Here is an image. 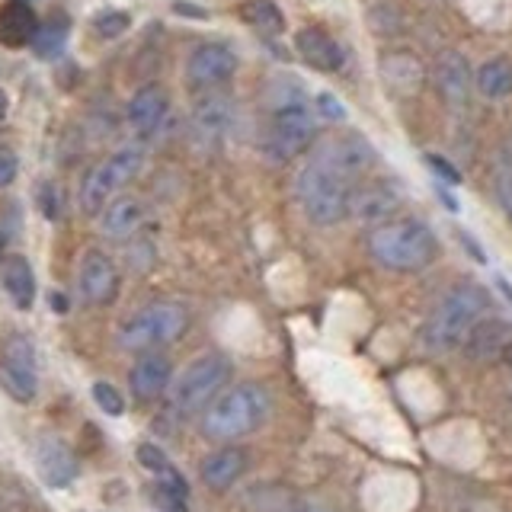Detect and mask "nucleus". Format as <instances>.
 Masks as SVG:
<instances>
[{
    "mask_svg": "<svg viewBox=\"0 0 512 512\" xmlns=\"http://www.w3.org/2000/svg\"><path fill=\"white\" fill-rule=\"evenodd\" d=\"M0 384L4 391L20 400V404H29L39 394V368H36V346H32L29 336L13 333L4 343V359H0Z\"/></svg>",
    "mask_w": 512,
    "mask_h": 512,
    "instance_id": "9",
    "label": "nucleus"
},
{
    "mask_svg": "<svg viewBox=\"0 0 512 512\" xmlns=\"http://www.w3.org/2000/svg\"><path fill=\"white\" fill-rule=\"evenodd\" d=\"M231 378V359L221 352H205L183 368V375L170 381V410L176 416H196L224 391Z\"/></svg>",
    "mask_w": 512,
    "mask_h": 512,
    "instance_id": "6",
    "label": "nucleus"
},
{
    "mask_svg": "<svg viewBox=\"0 0 512 512\" xmlns=\"http://www.w3.org/2000/svg\"><path fill=\"white\" fill-rule=\"evenodd\" d=\"M493 192H496V202L506 208V215L512 218V157H506L500 167L493 173Z\"/></svg>",
    "mask_w": 512,
    "mask_h": 512,
    "instance_id": "28",
    "label": "nucleus"
},
{
    "mask_svg": "<svg viewBox=\"0 0 512 512\" xmlns=\"http://www.w3.org/2000/svg\"><path fill=\"white\" fill-rule=\"evenodd\" d=\"M237 71V55L231 45L224 42H205L199 48H192V55L186 61V84L192 90H215L221 84H228Z\"/></svg>",
    "mask_w": 512,
    "mask_h": 512,
    "instance_id": "10",
    "label": "nucleus"
},
{
    "mask_svg": "<svg viewBox=\"0 0 512 512\" xmlns=\"http://www.w3.org/2000/svg\"><path fill=\"white\" fill-rule=\"evenodd\" d=\"M26 4H32V0H26Z\"/></svg>",
    "mask_w": 512,
    "mask_h": 512,
    "instance_id": "40",
    "label": "nucleus"
},
{
    "mask_svg": "<svg viewBox=\"0 0 512 512\" xmlns=\"http://www.w3.org/2000/svg\"><path fill=\"white\" fill-rule=\"evenodd\" d=\"M247 461H250V455L244 452V448L224 445V448H218V452L205 455L202 468H199V477H202V484H205V487H212V490H228L231 484H237L240 474L247 471Z\"/></svg>",
    "mask_w": 512,
    "mask_h": 512,
    "instance_id": "18",
    "label": "nucleus"
},
{
    "mask_svg": "<svg viewBox=\"0 0 512 512\" xmlns=\"http://www.w3.org/2000/svg\"><path fill=\"white\" fill-rule=\"evenodd\" d=\"M240 16H244L250 26L266 32V36H272V32H282V26H285L282 13H279L276 4H272V0H244V4H240Z\"/></svg>",
    "mask_w": 512,
    "mask_h": 512,
    "instance_id": "26",
    "label": "nucleus"
},
{
    "mask_svg": "<svg viewBox=\"0 0 512 512\" xmlns=\"http://www.w3.org/2000/svg\"><path fill=\"white\" fill-rule=\"evenodd\" d=\"M477 90L487 100H506L512 96V61L509 58H490L477 71Z\"/></svg>",
    "mask_w": 512,
    "mask_h": 512,
    "instance_id": "24",
    "label": "nucleus"
},
{
    "mask_svg": "<svg viewBox=\"0 0 512 512\" xmlns=\"http://www.w3.org/2000/svg\"><path fill=\"white\" fill-rule=\"evenodd\" d=\"M36 468H39L45 484L55 487V490L68 487L71 480H77V474H80L77 455L71 452V445L58 436H42L36 442Z\"/></svg>",
    "mask_w": 512,
    "mask_h": 512,
    "instance_id": "13",
    "label": "nucleus"
},
{
    "mask_svg": "<svg viewBox=\"0 0 512 512\" xmlns=\"http://www.w3.org/2000/svg\"><path fill=\"white\" fill-rule=\"evenodd\" d=\"M295 48H298L301 61L308 64V68H314V71L333 74V71L343 68V48L333 42L330 32L317 29V26L301 29L295 36Z\"/></svg>",
    "mask_w": 512,
    "mask_h": 512,
    "instance_id": "15",
    "label": "nucleus"
},
{
    "mask_svg": "<svg viewBox=\"0 0 512 512\" xmlns=\"http://www.w3.org/2000/svg\"><path fill=\"white\" fill-rule=\"evenodd\" d=\"M16 173H20V157L7 144H0V189H7L16 180Z\"/></svg>",
    "mask_w": 512,
    "mask_h": 512,
    "instance_id": "32",
    "label": "nucleus"
},
{
    "mask_svg": "<svg viewBox=\"0 0 512 512\" xmlns=\"http://www.w3.org/2000/svg\"><path fill=\"white\" fill-rule=\"evenodd\" d=\"M93 400H96V407H100L103 413H109V416H122L125 413V397L119 394L116 384H109V381H96L93 384Z\"/></svg>",
    "mask_w": 512,
    "mask_h": 512,
    "instance_id": "27",
    "label": "nucleus"
},
{
    "mask_svg": "<svg viewBox=\"0 0 512 512\" xmlns=\"http://www.w3.org/2000/svg\"><path fill=\"white\" fill-rule=\"evenodd\" d=\"M432 80H436V90L442 93L445 103L464 106L471 100L474 74H471L468 58L461 52H439V58L432 61Z\"/></svg>",
    "mask_w": 512,
    "mask_h": 512,
    "instance_id": "11",
    "label": "nucleus"
},
{
    "mask_svg": "<svg viewBox=\"0 0 512 512\" xmlns=\"http://www.w3.org/2000/svg\"><path fill=\"white\" fill-rule=\"evenodd\" d=\"M426 164L429 167H436V173L442 176V180H448V183H458L461 176H458V170L448 164V160H442V157H436V154H426Z\"/></svg>",
    "mask_w": 512,
    "mask_h": 512,
    "instance_id": "33",
    "label": "nucleus"
},
{
    "mask_svg": "<svg viewBox=\"0 0 512 512\" xmlns=\"http://www.w3.org/2000/svg\"><path fill=\"white\" fill-rule=\"evenodd\" d=\"M490 311V295L474 282H461L436 304L423 327V343L429 352H452L468 340L471 327Z\"/></svg>",
    "mask_w": 512,
    "mask_h": 512,
    "instance_id": "3",
    "label": "nucleus"
},
{
    "mask_svg": "<svg viewBox=\"0 0 512 512\" xmlns=\"http://www.w3.org/2000/svg\"><path fill=\"white\" fill-rule=\"evenodd\" d=\"M272 410V397L263 384L256 381H244V384H234V388L221 391L212 404L202 410V436L208 442H237L256 432L266 416Z\"/></svg>",
    "mask_w": 512,
    "mask_h": 512,
    "instance_id": "2",
    "label": "nucleus"
},
{
    "mask_svg": "<svg viewBox=\"0 0 512 512\" xmlns=\"http://www.w3.org/2000/svg\"><path fill=\"white\" fill-rule=\"evenodd\" d=\"M368 250L384 269L413 272L423 269L439 256V240L416 218H388L368 237Z\"/></svg>",
    "mask_w": 512,
    "mask_h": 512,
    "instance_id": "4",
    "label": "nucleus"
},
{
    "mask_svg": "<svg viewBox=\"0 0 512 512\" xmlns=\"http://www.w3.org/2000/svg\"><path fill=\"white\" fill-rule=\"evenodd\" d=\"M42 196H39V205H42V212L48 221H58L61 215V189L55 183H42Z\"/></svg>",
    "mask_w": 512,
    "mask_h": 512,
    "instance_id": "31",
    "label": "nucleus"
},
{
    "mask_svg": "<svg viewBox=\"0 0 512 512\" xmlns=\"http://www.w3.org/2000/svg\"><path fill=\"white\" fill-rule=\"evenodd\" d=\"M138 461L144 464L148 471H154V474H164V471H170L173 464H170V458L160 452L157 445H151V442H144L141 448H138Z\"/></svg>",
    "mask_w": 512,
    "mask_h": 512,
    "instance_id": "30",
    "label": "nucleus"
},
{
    "mask_svg": "<svg viewBox=\"0 0 512 512\" xmlns=\"http://www.w3.org/2000/svg\"><path fill=\"white\" fill-rule=\"evenodd\" d=\"M400 205V189L391 183H375V186H359L352 196L349 215L359 221H388Z\"/></svg>",
    "mask_w": 512,
    "mask_h": 512,
    "instance_id": "20",
    "label": "nucleus"
},
{
    "mask_svg": "<svg viewBox=\"0 0 512 512\" xmlns=\"http://www.w3.org/2000/svg\"><path fill=\"white\" fill-rule=\"evenodd\" d=\"M141 164H144L141 148H122L116 154H109L84 180V189H80V208H84L87 215H100L109 205V199L116 196L128 180H135Z\"/></svg>",
    "mask_w": 512,
    "mask_h": 512,
    "instance_id": "8",
    "label": "nucleus"
},
{
    "mask_svg": "<svg viewBox=\"0 0 512 512\" xmlns=\"http://www.w3.org/2000/svg\"><path fill=\"white\" fill-rule=\"evenodd\" d=\"M0 256H4V234H0Z\"/></svg>",
    "mask_w": 512,
    "mask_h": 512,
    "instance_id": "39",
    "label": "nucleus"
},
{
    "mask_svg": "<svg viewBox=\"0 0 512 512\" xmlns=\"http://www.w3.org/2000/svg\"><path fill=\"white\" fill-rule=\"evenodd\" d=\"M100 231L106 237H128L141 224V202L138 199H112L103 208Z\"/></svg>",
    "mask_w": 512,
    "mask_h": 512,
    "instance_id": "23",
    "label": "nucleus"
},
{
    "mask_svg": "<svg viewBox=\"0 0 512 512\" xmlns=\"http://www.w3.org/2000/svg\"><path fill=\"white\" fill-rule=\"evenodd\" d=\"M192 122H196L199 135L205 141L224 138V135H228L231 122H234L231 100H224V96H205V100L196 106V112H192Z\"/></svg>",
    "mask_w": 512,
    "mask_h": 512,
    "instance_id": "22",
    "label": "nucleus"
},
{
    "mask_svg": "<svg viewBox=\"0 0 512 512\" xmlns=\"http://www.w3.org/2000/svg\"><path fill=\"white\" fill-rule=\"evenodd\" d=\"M189 327V314L176 301H154L125 320L119 333V346L128 352H151L176 343Z\"/></svg>",
    "mask_w": 512,
    "mask_h": 512,
    "instance_id": "7",
    "label": "nucleus"
},
{
    "mask_svg": "<svg viewBox=\"0 0 512 512\" xmlns=\"http://www.w3.org/2000/svg\"><path fill=\"white\" fill-rule=\"evenodd\" d=\"M317 135V119L311 103L304 100L295 80H279L272 87V116H269V151L279 160H292Z\"/></svg>",
    "mask_w": 512,
    "mask_h": 512,
    "instance_id": "5",
    "label": "nucleus"
},
{
    "mask_svg": "<svg viewBox=\"0 0 512 512\" xmlns=\"http://www.w3.org/2000/svg\"><path fill=\"white\" fill-rule=\"evenodd\" d=\"M173 381V362L164 356V352H144V356L132 365L128 372V384H132V394L138 400H154L160 397Z\"/></svg>",
    "mask_w": 512,
    "mask_h": 512,
    "instance_id": "14",
    "label": "nucleus"
},
{
    "mask_svg": "<svg viewBox=\"0 0 512 512\" xmlns=\"http://www.w3.org/2000/svg\"><path fill=\"white\" fill-rule=\"evenodd\" d=\"M167 109H170V96L164 87H144L132 96V103H128V125L135 128L141 138H151L160 125L167 119Z\"/></svg>",
    "mask_w": 512,
    "mask_h": 512,
    "instance_id": "16",
    "label": "nucleus"
},
{
    "mask_svg": "<svg viewBox=\"0 0 512 512\" xmlns=\"http://www.w3.org/2000/svg\"><path fill=\"white\" fill-rule=\"evenodd\" d=\"M0 282H4L10 301L20 311H29L36 301V276H32V263L26 256H7L4 269H0Z\"/></svg>",
    "mask_w": 512,
    "mask_h": 512,
    "instance_id": "21",
    "label": "nucleus"
},
{
    "mask_svg": "<svg viewBox=\"0 0 512 512\" xmlns=\"http://www.w3.org/2000/svg\"><path fill=\"white\" fill-rule=\"evenodd\" d=\"M7 109H10V100H7V93H4V90H0V119H4V116H7Z\"/></svg>",
    "mask_w": 512,
    "mask_h": 512,
    "instance_id": "37",
    "label": "nucleus"
},
{
    "mask_svg": "<svg viewBox=\"0 0 512 512\" xmlns=\"http://www.w3.org/2000/svg\"><path fill=\"white\" fill-rule=\"evenodd\" d=\"M80 295H84L87 304H109L119 292V272L116 263L109 260L106 253L100 250H90L84 260H80Z\"/></svg>",
    "mask_w": 512,
    "mask_h": 512,
    "instance_id": "12",
    "label": "nucleus"
},
{
    "mask_svg": "<svg viewBox=\"0 0 512 512\" xmlns=\"http://www.w3.org/2000/svg\"><path fill=\"white\" fill-rule=\"evenodd\" d=\"M375 167V151L362 135H340L317 144L308 164L298 173V199L314 224L343 221L362 180Z\"/></svg>",
    "mask_w": 512,
    "mask_h": 512,
    "instance_id": "1",
    "label": "nucleus"
},
{
    "mask_svg": "<svg viewBox=\"0 0 512 512\" xmlns=\"http://www.w3.org/2000/svg\"><path fill=\"white\" fill-rule=\"evenodd\" d=\"M68 32H71V23L64 13H55L48 23H39L36 29V39H32V52L39 58H58L64 42H68Z\"/></svg>",
    "mask_w": 512,
    "mask_h": 512,
    "instance_id": "25",
    "label": "nucleus"
},
{
    "mask_svg": "<svg viewBox=\"0 0 512 512\" xmlns=\"http://www.w3.org/2000/svg\"><path fill=\"white\" fill-rule=\"evenodd\" d=\"M93 29L100 32L103 39L119 36V32L128 29V13H122V10H100V13L93 16Z\"/></svg>",
    "mask_w": 512,
    "mask_h": 512,
    "instance_id": "29",
    "label": "nucleus"
},
{
    "mask_svg": "<svg viewBox=\"0 0 512 512\" xmlns=\"http://www.w3.org/2000/svg\"><path fill=\"white\" fill-rule=\"evenodd\" d=\"M503 356L509 359V365H512V340H509V346H506V352H503Z\"/></svg>",
    "mask_w": 512,
    "mask_h": 512,
    "instance_id": "38",
    "label": "nucleus"
},
{
    "mask_svg": "<svg viewBox=\"0 0 512 512\" xmlns=\"http://www.w3.org/2000/svg\"><path fill=\"white\" fill-rule=\"evenodd\" d=\"M512 340V324L509 320H496V317H480L471 327L468 340L461 346L468 349V359L474 362H490L496 356H503L506 346Z\"/></svg>",
    "mask_w": 512,
    "mask_h": 512,
    "instance_id": "17",
    "label": "nucleus"
},
{
    "mask_svg": "<svg viewBox=\"0 0 512 512\" xmlns=\"http://www.w3.org/2000/svg\"><path fill=\"white\" fill-rule=\"evenodd\" d=\"M39 29V16L26 0H10V4L0 7V45L7 48H26L36 39Z\"/></svg>",
    "mask_w": 512,
    "mask_h": 512,
    "instance_id": "19",
    "label": "nucleus"
},
{
    "mask_svg": "<svg viewBox=\"0 0 512 512\" xmlns=\"http://www.w3.org/2000/svg\"><path fill=\"white\" fill-rule=\"evenodd\" d=\"M295 512H333L327 503H317V500H304V503H298L295 506Z\"/></svg>",
    "mask_w": 512,
    "mask_h": 512,
    "instance_id": "35",
    "label": "nucleus"
},
{
    "mask_svg": "<svg viewBox=\"0 0 512 512\" xmlns=\"http://www.w3.org/2000/svg\"><path fill=\"white\" fill-rule=\"evenodd\" d=\"M52 308L55 311H68V301H64V295H52Z\"/></svg>",
    "mask_w": 512,
    "mask_h": 512,
    "instance_id": "36",
    "label": "nucleus"
},
{
    "mask_svg": "<svg viewBox=\"0 0 512 512\" xmlns=\"http://www.w3.org/2000/svg\"><path fill=\"white\" fill-rule=\"evenodd\" d=\"M317 109L324 112V116H330L333 122H340V119H343V106L336 103L330 93H320V96H317Z\"/></svg>",
    "mask_w": 512,
    "mask_h": 512,
    "instance_id": "34",
    "label": "nucleus"
}]
</instances>
